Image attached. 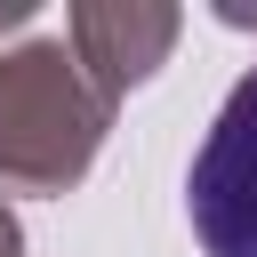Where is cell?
I'll use <instances>...</instances> for the list:
<instances>
[{
  "label": "cell",
  "mask_w": 257,
  "mask_h": 257,
  "mask_svg": "<svg viewBox=\"0 0 257 257\" xmlns=\"http://www.w3.org/2000/svg\"><path fill=\"white\" fill-rule=\"evenodd\" d=\"M193 233L209 257H257V64L225 96L217 128L193 153Z\"/></svg>",
  "instance_id": "6da1fadb"
}]
</instances>
